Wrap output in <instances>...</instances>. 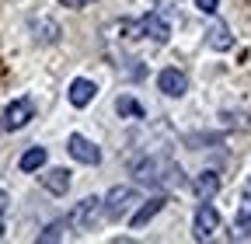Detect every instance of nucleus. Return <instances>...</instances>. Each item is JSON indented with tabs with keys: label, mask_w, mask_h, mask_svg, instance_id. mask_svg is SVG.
Wrapping results in <instances>:
<instances>
[{
	"label": "nucleus",
	"mask_w": 251,
	"mask_h": 244,
	"mask_svg": "<svg viewBox=\"0 0 251 244\" xmlns=\"http://www.w3.org/2000/svg\"><path fill=\"white\" fill-rule=\"evenodd\" d=\"M133 174H136V181H143V185H168V189H175V185L185 181L181 168L171 157H164V154H153V157L133 164Z\"/></svg>",
	"instance_id": "1"
},
{
	"label": "nucleus",
	"mask_w": 251,
	"mask_h": 244,
	"mask_svg": "<svg viewBox=\"0 0 251 244\" xmlns=\"http://www.w3.org/2000/svg\"><path fill=\"white\" fill-rule=\"evenodd\" d=\"M136 202H140V192H136L133 185H115V189L101 199V213H105L108 220H122Z\"/></svg>",
	"instance_id": "2"
},
{
	"label": "nucleus",
	"mask_w": 251,
	"mask_h": 244,
	"mask_svg": "<svg viewBox=\"0 0 251 244\" xmlns=\"http://www.w3.org/2000/svg\"><path fill=\"white\" fill-rule=\"evenodd\" d=\"M98 217H101V199L98 195H87V199H80L70 209L67 223H70V230H91L94 223H98Z\"/></svg>",
	"instance_id": "3"
},
{
	"label": "nucleus",
	"mask_w": 251,
	"mask_h": 244,
	"mask_svg": "<svg viewBox=\"0 0 251 244\" xmlns=\"http://www.w3.org/2000/svg\"><path fill=\"white\" fill-rule=\"evenodd\" d=\"M136 28H140V35H143V39H150V42H157V46H164V42L171 39V24L164 21V14H161V11L143 14V18L136 21Z\"/></svg>",
	"instance_id": "4"
},
{
	"label": "nucleus",
	"mask_w": 251,
	"mask_h": 244,
	"mask_svg": "<svg viewBox=\"0 0 251 244\" xmlns=\"http://www.w3.org/2000/svg\"><path fill=\"white\" fill-rule=\"evenodd\" d=\"M31 119H35V105H31V98H14L4 108V126L7 129H25Z\"/></svg>",
	"instance_id": "5"
},
{
	"label": "nucleus",
	"mask_w": 251,
	"mask_h": 244,
	"mask_svg": "<svg viewBox=\"0 0 251 244\" xmlns=\"http://www.w3.org/2000/svg\"><path fill=\"white\" fill-rule=\"evenodd\" d=\"M67 150H70V157L74 161H80V164H101V150L98 146H94L87 136H80V133H74L70 140H67Z\"/></svg>",
	"instance_id": "6"
},
{
	"label": "nucleus",
	"mask_w": 251,
	"mask_h": 244,
	"mask_svg": "<svg viewBox=\"0 0 251 244\" xmlns=\"http://www.w3.org/2000/svg\"><path fill=\"white\" fill-rule=\"evenodd\" d=\"M216 227H220V213L209 206V199H202V206L196 209L192 230H196V237H199V241H206V237H213V234H216Z\"/></svg>",
	"instance_id": "7"
},
{
	"label": "nucleus",
	"mask_w": 251,
	"mask_h": 244,
	"mask_svg": "<svg viewBox=\"0 0 251 244\" xmlns=\"http://www.w3.org/2000/svg\"><path fill=\"white\" fill-rule=\"evenodd\" d=\"M157 87H161L168 98H181L185 91H188V77H185L178 67H168V70L157 73Z\"/></svg>",
	"instance_id": "8"
},
{
	"label": "nucleus",
	"mask_w": 251,
	"mask_h": 244,
	"mask_svg": "<svg viewBox=\"0 0 251 244\" xmlns=\"http://www.w3.org/2000/svg\"><path fill=\"white\" fill-rule=\"evenodd\" d=\"M94 95H98V84L87 80V77H77V80L70 84V91H67V98H70V105H74V108L91 105V101H94Z\"/></svg>",
	"instance_id": "9"
},
{
	"label": "nucleus",
	"mask_w": 251,
	"mask_h": 244,
	"mask_svg": "<svg viewBox=\"0 0 251 244\" xmlns=\"http://www.w3.org/2000/svg\"><path fill=\"white\" fill-rule=\"evenodd\" d=\"M39 181H42L46 192H52V195H67V189H70V171H67V168H49V171L39 174Z\"/></svg>",
	"instance_id": "10"
},
{
	"label": "nucleus",
	"mask_w": 251,
	"mask_h": 244,
	"mask_svg": "<svg viewBox=\"0 0 251 244\" xmlns=\"http://www.w3.org/2000/svg\"><path fill=\"white\" fill-rule=\"evenodd\" d=\"M31 35H35V42H42V46H52V42H59V24L52 21V18H35L31 21Z\"/></svg>",
	"instance_id": "11"
},
{
	"label": "nucleus",
	"mask_w": 251,
	"mask_h": 244,
	"mask_svg": "<svg viewBox=\"0 0 251 244\" xmlns=\"http://www.w3.org/2000/svg\"><path fill=\"white\" fill-rule=\"evenodd\" d=\"M206 42H209V49H216V52H227V49L234 46V39H230V32H227L224 21H213V24H209Z\"/></svg>",
	"instance_id": "12"
},
{
	"label": "nucleus",
	"mask_w": 251,
	"mask_h": 244,
	"mask_svg": "<svg viewBox=\"0 0 251 244\" xmlns=\"http://www.w3.org/2000/svg\"><path fill=\"white\" fill-rule=\"evenodd\" d=\"M164 202H168L164 195H153L150 202H143V206H140V213H136V217L129 220V223H133V230H140V227H147V223H150V220L157 217V213H161V209H164Z\"/></svg>",
	"instance_id": "13"
},
{
	"label": "nucleus",
	"mask_w": 251,
	"mask_h": 244,
	"mask_svg": "<svg viewBox=\"0 0 251 244\" xmlns=\"http://www.w3.org/2000/svg\"><path fill=\"white\" fill-rule=\"evenodd\" d=\"M192 189H196L199 199H213V195L220 192V174H216V171H202V174H196Z\"/></svg>",
	"instance_id": "14"
},
{
	"label": "nucleus",
	"mask_w": 251,
	"mask_h": 244,
	"mask_svg": "<svg viewBox=\"0 0 251 244\" xmlns=\"http://www.w3.org/2000/svg\"><path fill=\"white\" fill-rule=\"evenodd\" d=\"M115 112H119L122 119H143V115H147L143 105H140L136 98H129V95H122V98L115 101Z\"/></svg>",
	"instance_id": "15"
},
{
	"label": "nucleus",
	"mask_w": 251,
	"mask_h": 244,
	"mask_svg": "<svg viewBox=\"0 0 251 244\" xmlns=\"http://www.w3.org/2000/svg\"><path fill=\"white\" fill-rule=\"evenodd\" d=\"M46 164V146H31L21 154V171H39Z\"/></svg>",
	"instance_id": "16"
},
{
	"label": "nucleus",
	"mask_w": 251,
	"mask_h": 244,
	"mask_svg": "<svg viewBox=\"0 0 251 244\" xmlns=\"http://www.w3.org/2000/svg\"><path fill=\"white\" fill-rule=\"evenodd\" d=\"M67 230H70V223L67 220H56V223H49L42 234H39V244H49V241H63L67 237Z\"/></svg>",
	"instance_id": "17"
},
{
	"label": "nucleus",
	"mask_w": 251,
	"mask_h": 244,
	"mask_svg": "<svg viewBox=\"0 0 251 244\" xmlns=\"http://www.w3.org/2000/svg\"><path fill=\"white\" fill-rule=\"evenodd\" d=\"M237 223H251V195L248 192H244V202L237 209Z\"/></svg>",
	"instance_id": "18"
},
{
	"label": "nucleus",
	"mask_w": 251,
	"mask_h": 244,
	"mask_svg": "<svg viewBox=\"0 0 251 244\" xmlns=\"http://www.w3.org/2000/svg\"><path fill=\"white\" fill-rule=\"evenodd\" d=\"M196 7H199L202 14H216V11H220V0H196Z\"/></svg>",
	"instance_id": "19"
},
{
	"label": "nucleus",
	"mask_w": 251,
	"mask_h": 244,
	"mask_svg": "<svg viewBox=\"0 0 251 244\" xmlns=\"http://www.w3.org/2000/svg\"><path fill=\"white\" fill-rule=\"evenodd\" d=\"M175 7H178V0H157V11H161V14H168Z\"/></svg>",
	"instance_id": "20"
},
{
	"label": "nucleus",
	"mask_w": 251,
	"mask_h": 244,
	"mask_svg": "<svg viewBox=\"0 0 251 244\" xmlns=\"http://www.w3.org/2000/svg\"><path fill=\"white\" fill-rule=\"evenodd\" d=\"M59 4H63V7H74V11H77V7H87V4H94V0H59Z\"/></svg>",
	"instance_id": "21"
},
{
	"label": "nucleus",
	"mask_w": 251,
	"mask_h": 244,
	"mask_svg": "<svg viewBox=\"0 0 251 244\" xmlns=\"http://www.w3.org/2000/svg\"><path fill=\"white\" fill-rule=\"evenodd\" d=\"M4 209H7V192L0 189V217H4Z\"/></svg>",
	"instance_id": "22"
},
{
	"label": "nucleus",
	"mask_w": 251,
	"mask_h": 244,
	"mask_svg": "<svg viewBox=\"0 0 251 244\" xmlns=\"http://www.w3.org/2000/svg\"><path fill=\"white\" fill-rule=\"evenodd\" d=\"M244 192H248V195H251V181H248V185H244Z\"/></svg>",
	"instance_id": "23"
},
{
	"label": "nucleus",
	"mask_w": 251,
	"mask_h": 244,
	"mask_svg": "<svg viewBox=\"0 0 251 244\" xmlns=\"http://www.w3.org/2000/svg\"><path fill=\"white\" fill-rule=\"evenodd\" d=\"M0 237H4V223H0Z\"/></svg>",
	"instance_id": "24"
}]
</instances>
